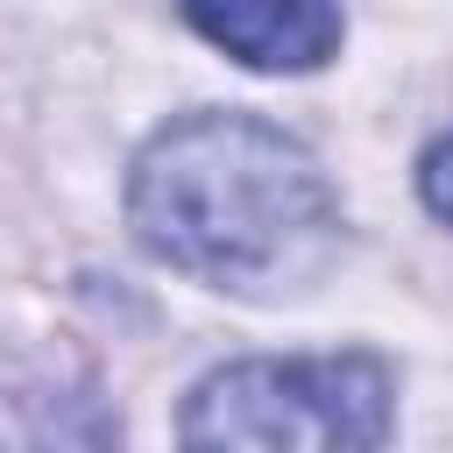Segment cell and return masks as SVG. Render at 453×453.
<instances>
[{
    "label": "cell",
    "instance_id": "obj_1",
    "mask_svg": "<svg viewBox=\"0 0 453 453\" xmlns=\"http://www.w3.org/2000/svg\"><path fill=\"white\" fill-rule=\"evenodd\" d=\"M134 241L241 297L297 290L340 248V198L319 156L262 113L198 106L156 127L127 170Z\"/></svg>",
    "mask_w": 453,
    "mask_h": 453
},
{
    "label": "cell",
    "instance_id": "obj_2",
    "mask_svg": "<svg viewBox=\"0 0 453 453\" xmlns=\"http://www.w3.org/2000/svg\"><path fill=\"white\" fill-rule=\"evenodd\" d=\"M382 354H255L191 382L177 453H375L389 439Z\"/></svg>",
    "mask_w": 453,
    "mask_h": 453
},
{
    "label": "cell",
    "instance_id": "obj_3",
    "mask_svg": "<svg viewBox=\"0 0 453 453\" xmlns=\"http://www.w3.org/2000/svg\"><path fill=\"white\" fill-rule=\"evenodd\" d=\"M177 14L248 71H319L340 50V0H177Z\"/></svg>",
    "mask_w": 453,
    "mask_h": 453
},
{
    "label": "cell",
    "instance_id": "obj_4",
    "mask_svg": "<svg viewBox=\"0 0 453 453\" xmlns=\"http://www.w3.org/2000/svg\"><path fill=\"white\" fill-rule=\"evenodd\" d=\"M120 425L92 382H14L0 389V453H113Z\"/></svg>",
    "mask_w": 453,
    "mask_h": 453
},
{
    "label": "cell",
    "instance_id": "obj_5",
    "mask_svg": "<svg viewBox=\"0 0 453 453\" xmlns=\"http://www.w3.org/2000/svg\"><path fill=\"white\" fill-rule=\"evenodd\" d=\"M418 198H425V212H432V219H446V226H453V127L418 156Z\"/></svg>",
    "mask_w": 453,
    "mask_h": 453
}]
</instances>
